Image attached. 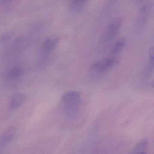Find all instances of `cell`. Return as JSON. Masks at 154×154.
I'll return each mask as SVG.
<instances>
[{"label": "cell", "mask_w": 154, "mask_h": 154, "mask_svg": "<svg viewBox=\"0 0 154 154\" xmlns=\"http://www.w3.org/2000/svg\"><path fill=\"white\" fill-rule=\"evenodd\" d=\"M81 103V95L77 91L66 92L61 99V106L63 110L69 115L78 113Z\"/></svg>", "instance_id": "1"}, {"label": "cell", "mask_w": 154, "mask_h": 154, "mask_svg": "<svg viewBox=\"0 0 154 154\" xmlns=\"http://www.w3.org/2000/svg\"><path fill=\"white\" fill-rule=\"evenodd\" d=\"M23 72V70L21 68H14L8 72L7 75V79L9 80H15L22 75Z\"/></svg>", "instance_id": "6"}, {"label": "cell", "mask_w": 154, "mask_h": 154, "mask_svg": "<svg viewBox=\"0 0 154 154\" xmlns=\"http://www.w3.org/2000/svg\"><path fill=\"white\" fill-rule=\"evenodd\" d=\"M12 0H0V5H1L5 4L9 2H11Z\"/></svg>", "instance_id": "12"}, {"label": "cell", "mask_w": 154, "mask_h": 154, "mask_svg": "<svg viewBox=\"0 0 154 154\" xmlns=\"http://www.w3.org/2000/svg\"><path fill=\"white\" fill-rule=\"evenodd\" d=\"M148 142L147 139H143L137 143L136 145L137 149L140 150L141 151H144L147 148Z\"/></svg>", "instance_id": "8"}, {"label": "cell", "mask_w": 154, "mask_h": 154, "mask_svg": "<svg viewBox=\"0 0 154 154\" xmlns=\"http://www.w3.org/2000/svg\"><path fill=\"white\" fill-rule=\"evenodd\" d=\"M59 38L56 36H52L46 39L42 47V51L45 54H48L53 51L59 42Z\"/></svg>", "instance_id": "5"}, {"label": "cell", "mask_w": 154, "mask_h": 154, "mask_svg": "<svg viewBox=\"0 0 154 154\" xmlns=\"http://www.w3.org/2000/svg\"><path fill=\"white\" fill-rule=\"evenodd\" d=\"M120 26L121 20L119 18L115 19L110 23L105 33V39L107 41H110L115 38L119 31Z\"/></svg>", "instance_id": "3"}, {"label": "cell", "mask_w": 154, "mask_h": 154, "mask_svg": "<svg viewBox=\"0 0 154 154\" xmlns=\"http://www.w3.org/2000/svg\"><path fill=\"white\" fill-rule=\"evenodd\" d=\"M117 60L114 57L106 58L93 63L91 66V68L98 71H105L108 70L116 66Z\"/></svg>", "instance_id": "2"}, {"label": "cell", "mask_w": 154, "mask_h": 154, "mask_svg": "<svg viewBox=\"0 0 154 154\" xmlns=\"http://www.w3.org/2000/svg\"><path fill=\"white\" fill-rule=\"evenodd\" d=\"M139 1H140V0H139ZM140 1H141V0H140Z\"/></svg>", "instance_id": "15"}, {"label": "cell", "mask_w": 154, "mask_h": 154, "mask_svg": "<svg viewBox=\"0 0 154 154\" xmlns=\"http://www.w3.org/2000/svg\"><path fill=\"white\" fill-rule=\"evenodd\" d=\"M26 96L22 92H18L14 93L9 100V107L12 110L20 108L25 102Z\"/></svg>", "instance_id": "4"}, {"label": "cell", "mask_w": 154, "mask_h": 154, "mask_svg": "<svg viewBox=\"0 0 154 154\" xmlns=\"http://www.w3.org/2000/svg\"><path fill=\"white\" fill-rule=\"evenodd\" d=\"M152 85L153 87H154V81L152 82Z\"/></svg>", "instance_id": "14"}, {"label": "cell", "mask_w": 154, "mask_h": 154, "mask_svg": "<svg viewBox=\"0 0 154 154\" xmlns=\"http://www.w3.org/2000/svg\"><path fill=\"white\" fill-rule=\"evenodd\" d=\"M14 36V33L11 32H5L1 36V41L2 42L5 43L10 41Z\"/></svg>", "instance_id": "9"}, {"label": "cell", "mask_w": 154, "mask_h": 154, "mask_svg": "<svg viewBox=\"0 0 154 154\" xmlns=\"http://www.w3.org/2000/svg\"><path fill=\"white\" fill-rule=\"evenodd\" d=\"M88 0H73L74 5L76 7L80 6L87 2Z\"/></svg>", "instance_id": "11"}, {"label": "cell", "mask_w": 154, "mask_h": 154, "mask_svg": "<svg viewBox=\"0 0 154 154\" xmlns=\"http://www.w3.org/2000/svg\"><path fill=\"white\" fill-rule=\"evenodd\" d=\"M136 154H147V153H146V152H144V151H141V152H138Z\"/></svg>", "instance_id": "13"}, {"label": "cell", "mask_w": 154, "mask_h": 154, "mask_svg": "<svg viewBox=\"0 0 154 154\" xmlns=\"http://www.w3.org/2000/svg\"><path fill=\"white\" fill-rule=\"evenodd\" d=\"M126 43V40L123 38L117 41L112 49V54L113 55L118 54L125 46Z\"/></svg>", "instance_id": "7"}, {"label": "cell", "mask_w": 154, "mask_h": 154, "mask_svg": "<svg viewBox=\"0 0 154 154\" xmlns=\"http://www.w3.org/2000/svg\"><path fill=\"white\" fill-rule=\"evenodd\" d=\"M149 56L152 65L154 66V46L151 47L149 50Z\"/></svg>", "instance_id": "10"}]
</instances>
